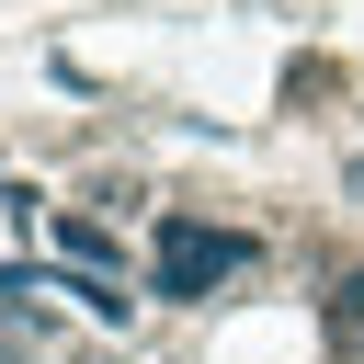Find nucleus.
<instances>
[{"instance_id": "7ed1b4c3", "label": "nucleus", "mask_w": 364, "mask_h": 364, "mask_svg": "<svg viewBox=\"0 0 364 364\" xmlns=\"http://www.w3.org/2000/svg\"><path fill=\"white\" fill-rule=\"evenodd\" d=\"M330 341L364 364V273H341V296H330Z\"/></svg>"}, {"instance_id": "f03ea898", "label": "nucleus", "mask_w": 364, "mask_h": 364, "mask_svg": "<svg viewBox=\"0 0 364 364\" xmlns=\"http://www.w3.org/2000/svg\"><path fill=\"white\" fill-rule=\"evenodd\" d=\"M57 250H68V262H91V284H114V273H125V250H114L91 216H57Z\"/></svg>"}, {"instance_id": "f257e3e1", "label": "nucleus", "mask_w": 364, "mask_h": 364, "mask_svg": "<svg viewBox=\"0 0 364 364\" xmlns=\"http://www.w3.org/2000/svg\"><path fill=\"white\" fill-rule=\"evenodd\" d=\"M228 273H250V228L159 216V239H148V284H159V296H216Z\"/></svg>"}]
</instances>
